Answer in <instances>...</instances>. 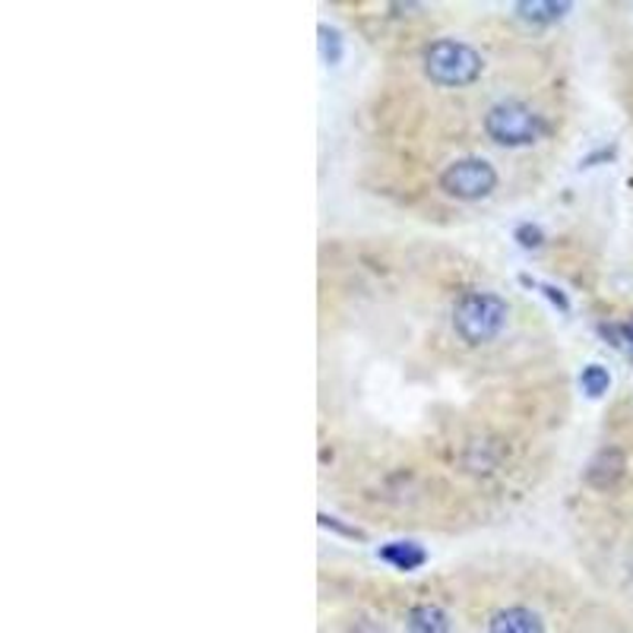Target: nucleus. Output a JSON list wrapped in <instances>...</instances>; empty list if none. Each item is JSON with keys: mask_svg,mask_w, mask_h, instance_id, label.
<instances>
[{"mask_svg": "<svg viewBox=\"0 0 633 633\" xmlns=\"http://www.w3.org/2000/svg\"><path fill=\"white\" fill-rule=\"evenodd\" d=\"M510 307L501 295L494 292H466L454 307V329L462 342L469 346H484L498 339L506 327Z\"/></svg>", "mask_w": 633, "mask_h": 633, "instance_id": "f257e3e1", "label": "nucleus"}, {"mask_svg": "<svg viewBox=\"0 0 633 633\" xmlns=\"http://www.w3.org/2000/svg\"><path fill=\"white\" fill-rule=\"evenodd\" d=\"M484 133L498 146L516 150V146L538 143L542 133H545V121H542V114H535L530 105H523V101H498L484 114Z\"/></svg>", "mask_w": 633, "mask_h": 633, "instance_id": "7ed1b4c3", "label": "nucleus"}, {"mask_svg": "<svg viewBox=\"0 0 633 633\" xmlns=\"http://www.w3.org/2000/svg\"><path fill=\"white\" fill-rule=\"evenodd\" d=\"M440 187H444V194H450L454 200H484V197L494 194V187H498V172H494V165H491L488 159H476V155L456 159L454 165L444 168Z\"/></svg>", "mask_w": 633, "mask_h": 633, "instance_id": "20e7f679", "label": "nucleus"}, {"mask_svg": "<svg viewBox=\"0 0 633 633\" xmlns=\"http://www.w3.org/2000/svg\"><path fill=\"white\" fill-rule=\"evenodd\" d=\"M580 386L586 396L599 400V396H605L608 386H611V374H608L602 364H589V368H582Z\"/></svg>", "mask_w": 633, "mask_h": 633, "instance_id": "9d476101", "label": "nucleus"}, {"mask_svg": "<svg viewBox=\"0 0 633 633\" xmlns=\"http://www.w3.org/2000/svg\"><path fill=\"white\" fill-rule=\"evenodd\" d=\"M317 35H320V57H324V64L336 67L342 61V35L336 29H329V25H320Z\"/></svg>", "mask_w": 633, "mask_h": 633, "instance_id": "9b49d317", "label": "nucleus"}, {"mask_svg": "<svg viewBox=\"0 0 633 633\" xmlns=\"http://www.w3.org/2000/svg\"><path fill=\"white\" fill-rule=\"evenodd\" d=\"M516 241H520L523 248H538V244L545 241V234H542V228L538 226H520L516 228Z\"/></svg>", "mask_w": 633, "mask_h": 633, "instance_id": "ddd939ff", "label": "nucleus"}, {"mask_svg": "<svg viewBox=\"0 0 633 633\" xmlns=\"http://www.w3.org/2000/svg\"><path fill=\"white\" fill-rule=\"evenodd\" d=\"M380 560H386L396 570H418L428 560V555L418 542H386L380 548Z\"/></svg>", "mask_w": 633, "mask_h": 633, "instance_id": "1a4fd4ad", "label": "nucleus"}, {"mask_svg": "<svg viewBox=\"0 0 633 633\" xmlns=\"http://www.w3.org/2000/svg\"><path fill=\"white\" fill-rule=\"evenodd\" d=\"M346 633H386V627H383V624H378V621H371V618H361V621L349 624V627H346Z\"/></svg>", "mask_w": 633, "mask_h": 633, "instance_id": "4468645a", "label": "nucleus"}, {"mask_svg": "<svg viewBox=\"0 0 633 633\" xmlns=\"http://www.w3.org/2000/svg\"><path fill=\"white\" fill-rule=\"evenodd\" d=\"M488 633H545V621L532 608L510 605L488 621Z\"/></svg>", "mask_w": 633, "mask_h": 633, "instance_id": "423d86ee", "label": "nucleus"}, {"mask_svg": "<svg viewBox=\"0 0 633 633\" xmlns=\"http://www.w3.org/2000/svg\"><path fill=\"white\" fill-rule=\"evenodd\" d=\"M405 627H408V633H450V618L440 605L422 602V605L408 608Z\"/></svg>", "mask_w": 633, "mask_h": 633, "instance_id": "6e6552de", "label": "nucleus"}, {"mask_svg": "<svg viewBox=\"0 0 633 633\" xmlns=\"http://www.w3.org/2000/svg\"><path fill=\"white\" fill-rule=\"evenodd\" d=\"M624 472H627V456H624V450H621V447H602L599 454L589 459L582 479H586L589 488H596V491H608V488H614L618 481L624 479Z\"/></svg>", "mask_w": 633, "mask_h": 633, "instance_id": "39448f33", "label": "nucleus"}, {"mask_svg": "<svg viewBox=\"0 0 633 633\" xmlns=\"http://www.w3.org/2000/svg\"><path fill=\"white\" fill-rule=\"evenodd\" d=\"M605 336H611V346L618 349H631L633 352V320L627 324H614V327H602Z\"/></svg>", "mask_w": 633, "mask_h": 633, "instance_id": "f8f14e48", "label": "nucleus"}, {"mask_svg": "<svg viewBox=\"0 0 633 633\" xmlns=\"http://www.w3.org/2000/svg\"><path fill=\"white\" fill-rule=\"evenodd\" d=\"M513 10H516V17H520L523 23L552 25L557 23V20H564V17L574 10V3H567V0H523V3H516Z\"/></svg>", "mask_w": 633, "mask_h": 633, "instance_id": "0eeeda50", "label": "nucleus"}, {"mask_svg": "<svg viewBox=\"0 0 633 633\" xmlns=\"http://www.w3.org/2000/svg\"><path fill=\"white\" fill-rule=\"evenodd\" d=\"M481 54L466 42L437 39L425 48V74L437 86H469L481 76Z\"/></svg>", "mask_w": 633, "mask_h": 633, "instance_id": "f03ea898", "label": "nucleus"}]
</instances>
